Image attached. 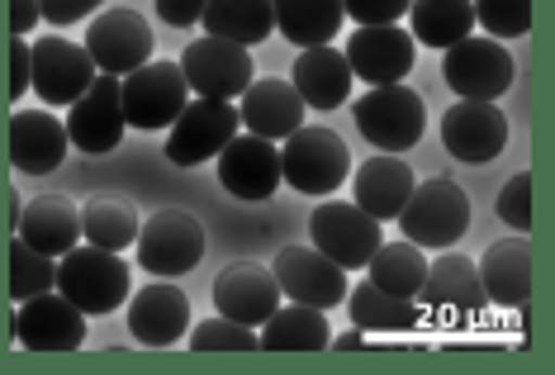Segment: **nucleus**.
Returning <instances> with one entry per match:
<instances>
[{"label": "nucleus", "mask_w": 555, "mask_h": 375, "mask_svg": "<svg viewBox=\"0 0 555 375\" xmlns=\"http://www.w3.org/2000/svg\"><path fill=\"white\" fill-rule=\"evenodd\" d=\"M347 67L351 77H361L365 86H395L413 72L418 43L409 39V29L399 24H361L347 43Z\"/></svg>", "instance_id": "f3484780"}, {"label": "nucleus", "mask_w": 555, "mask_h": 375, "mask_svg": "<svg viewBox=\"0 0 555 375\" xmlns=\"http://www.w3.org/2000/svg\"><path fill=\"white\" fill-rule=\"evenodd\" d=\"M10 328H15V342L29 352H77L86 342V314L62 290L20 299Z\"/></svg>", "instance_id": "f8f14e48"}, {"label": "nucleus", "mask_w": 555, "mask_h": 375, "mask_svg": "<svg viewBox=\"0 0 555 375\" xmlns=\"http://www.w3.org/2000/svg\"><path fill=\"white\" fill-rule=\"evenodd\" d=\"M413 185H418V177L409 171V161L395 157V153H380V157H371L357 167V177H351L357 199H351V205H361L371 219L385 223L403 209V199H409Z\"/></svg>", "instance_id": "393cba45"}, {"label": "nucleus", "mask_w": 555, "mask_h": 375, "mask_svg": "<svg viewBox=\"0 0 555 375\" xmlns=\"http://www.w3.org/2000/svg\"><path fill=\"white\" fill-rule=\"evenodd\" d=\"M57 290L81 309V314H115L133 295V276L119 261V253H105L95 243H77L57 257Z\"/></svg>", "instance_id": "f257e3e1"}, {"label": "nucleus", "mask_w": 555, "mask_h": 375, "mask_svg": "<svg viewBox=\"0 0 555 375\" xmlns=\"http://www.w3.org/2000/svg\"><path fill=\"white\" fill-rule=\"evenodd\" d=\"M67 157V124L43 109H15L10 115V167L20 177H48Z\"/></svg>", "instance_id": "412c9836"}, {"label": "nucleus", "mask_w": 555, "mask_h": 375, "mask_svg": "<svg viewBox=\"0 0 555 375\" xmlns=\"http://www.w3.org/2000/svg\"><path fill=\"white\" fill-rule=\"evenodd\" d=\"M413 0H343V10L357 24H399Z\"/></svg>", "instance_id": "58836bf2"}, {"label": "nucleus", "mask_w": 555, "mask_h": 375, "mask_svg": "<svg viewBox=\"0 0 555 375\" xmlns=\"http://www.w3.org/2000/svg\"><path fill=\"white\" fill-rule=\"evenodd\" d=\"M34 24H39V0H10V34L29 39Z\"/></svg>", "instance_id": "37998d69"}, {"label": "nucleus", "mask_w": 555, "mask_h": 375, "mask_svg": "<svg viewBox=\"0 0 555 375\" xmlns=\"http://www.w3.org/2000/svg\"><path fill=\"white\" fill-rule=\"evenodd\" d=\"M81 237L105 253H124L138 237V209L129 199H91L81 209Z\"/></svg>", "instance_id": "72a5a7b5"}, {"label": "nucleus", "mask_w": 555, "mask_h": 375, "mask_svg": "<svg viewBox=\"0 0 555 375\" xmlns=\"http://www.w3.org/2000/svg\"><path fill=\"white\" fill-rule=\"evenodd\" d=\"M181 77L195 95L209 100H237L257 81V67H251V48L229 43V39H195L181 53Z\"/></svg>", "instance_id": "9d476101"}, {"label": "nucleus", "mask_w": 555, "mask_h": 375, "mask_svg": "<svg viewBox=\"0 0 555 375\" xmlns=\"http://www.w3.org/2000/svg\"><path fill=\"white\" fill-rule=\"evenodd\" d=\"M399 229L418 247H456L465 229H470V195L451 177L418 181L399 209Z\"/></svg>", "instance_id": "7ed1b4c3"}, {"label": "nucleus", "mask_w": 555, "mask_h": 375, "mask_svg": "<svg viewBox=\"0 0 555 375\" xmlns=\"http://www.w3.org/2000/svg\"><path fill=\"white\" fill-rule=\"evenodd\" d=\"M441 77L461 100H499L513 86V53L499 39H475L465 34L461 43L441 48Z\"/></svg>", "instance_id": "1a4fd4ad"}, {"label": "nucleus", "mask_w": 555, "mask_h": 375, "mask_svg": "<svg viewBox=\"0 0 555 375\" xmlns=\"http://www.w3.org/2000/svg\"><path fill=\"white\" fill-rule=\"evenodd\" d=\"M371 285H380L385 295H399V299H418V285L427 276V257L418 243H380L371 253Z\"/></svg>", "instance_id": "2f4dec72"}, {"label": "nucleus", "mask_w": 555, "mask_h": 375, "mask_svg": "<svg viewBox=\"0 0 555 375\" xmlns=\"http://www.w3.org/2000/svg\"><path fill=\"white\" fill-rule=\"evenodd\" d=\"M20 237L43 257H62L81 243V209L67 195H39L20 215Z\"/></svg>", "instance_id": "bb28decb"}, {"label": "nucleus", "mask_w": 555, "mask_h": 375, "mask_svg": "<svg viewBox=\"0 0 555 375\" xmlns=\"http://www.w3.org/2000/svg\"><path fill=\"white\" fill-rule=\"evenodd\" d=\"M138 267L153 271V276H191L205 257V223L191 209H157L153 219L138 223Z\"/></svg>", "instance_id": "39448f33"}, {"label": "nucleus", "mask_w": 555, "mask_h": 375, "mask_svg": "<svg viewBox=\"0 0 555 375\" xmlns=\"http://www.w3.org/2000/svg\"><path fill=\"white\" fill-rule=\"evenodd\" d=\"M199 24H205L209 39L257 48L261 39H271L275 15H271V0H209Z\"/></svg>", "instance_id": "c756f323"}, {"label": "nucleus", "mask_w": 555, "mask_h": 375, "mask_svg": "<svg viewBox=\"0 0 555 375\" xmlns=\"http://www.w3.org/2000/svg\"><path fill=\"white\" fill-rule=\"evenodd\" d=\"M327 347H333V352H361V347H371V342H365V333H361V328H347V333L327 337Z\"/></svg>", "instance_id": "c03bdc74"}, {"label": "nucleus", "mask_w": 555, "mask_h": 375, "mask_svg": "<svg viewBox=\"0 0 555 375\" xmlns=\"http://www.w3.org/2000/svg\"><path fill=\"white\" fill-rule=\"evenodd\" d=\"M124 305H129V333L143 347H171L185 337V328H191V299H185V290L171 281L143 285V290L129 295Z\"/></svg>", "instance_id": "aec40b11"}, {"label": "nucleus", "mask_w": 555, "mask_h": 375, "mask_svg": "<svg viewBox=\"0 0 555 375\" xmlns=\"http://www.w3.org/2000/svg\"><path fill=\"white\" fill-rule=\"evenodd\" d=\"M441 147L470 167H485L508 147V119L494 100H456L441 115Z\"/></svg>", "instance_id": "ddd939ff"}, {"label": "nucleus", "mask_w": 555, "mask_h": 375, "mask_svg": "<svg viewBox=\"0 0 555 375\" xmlns=\"http://www.w3.org/2000/svg\"><path fill=\"white\" fill-rule=\"evenodd\" d=\"M95 5H105V0H39V20L57 24V29H67V24L95 15Z\"/></svg>", "instance_id": "ea45409f"}, {"label": "nucleus", "mask_w": 555, "mask_h": 375, "mask_svg": "<svg viewBox=\"0 0 555 375\" xmlns=\"http://www.w3.org/2000/svg\"><path fill=\"white\" fill-rule=\"evenodd\" d=\"M327 337H333V328H327L323 309H313V305H281L267 323H261L257 347H267V352H323Z\"/></svg>", "instance_id": "c85d7f7f"}, {"label": "nucleus", "mask_w": 555, "mask_h": 375, "mask_svg": "<svg viewBox=\"0 0 555 375\" xmlns=\"http://www.w3.org/2000/svg\"><path fill=\"white\" fill-rule=\"evenodd\" d=\"M43 290H57V257L34 253L15 233V243H10V299L20 305V299L43 295Z\"/></svg>", "instance_id": "f704fd0d"}, {"label": "nucleus", "mask_w": 555, "mask_h": 375, "mask_svg": "<svg viewBox=\"0 0 555 375\" xmlns=\"http://www.w3.org/2000/svg\"><path fill=\"white\" fill-rule=\"evenodd\" d=\"M351 119L365 133V143L380 147V153H409L413 143L423 139L427 129V105L413 86H371L357 105H351Z\"/></svg>", "instance_id": "20e7f679"}, {"label": "nucleus", "mask_w": 555, "mask_h": 375, "mask_svg": "<svg viewBox=\"0 0 555 375\" xmlns=\"http://www.w3.org/2000/svg\"><path fill=\"white\" fill-rule=\"evenodd\" d=\"M209 0H157V15L176 24V29H191V24H199V15H205Z\"/></svg>", "instance_id": "79ce46f5"}, {"label": "nucleus", "mask_w": 555, "mask_h": 375, "mask_svg": "<svg viewBox=\"0 0 555 375\" xmlns=\"http://www.w3.org/2000/svg\"><path fill=\"white\" fill-rule=\"evenodd\" d=\"M470 5L489 39H522L532 29V0H470Z\"/></svg>", "instance_id": "c9c22d12"}, {"label": "nucleus", "mask_w": 555, "mask_h": 375, "mask_svg": "<svg viewBox=\"0 0 555 375\" xmlns=\"http://www.w3.org/2000/svg\"><path fill=\"white\" fill-rule=\"evenodd\" d=\"M124 129H129V124H124L119 77H105V72H100V77L67 105V143L77 147V153L105 157L119 147Z\"/></svg>", "instance_id": "9b49d317"}, {"label": "nucleus", "mask_w": 555, "mask_h": 375, "mask_svg": "<svg viewBox=\"0 0 555 375\" xmlns=\"http://www.w3.org/2000/svg\"><path fill=\"white\" fill-rule=\"evenodd\" d=\"M418 305H437V309H461L475 314L485 305V285H479V267L465 253L441 247L437 261H427V276L418 285Z\"/></svg>", "instance_id": "a878e982"}, {"label": "nucleus", "mask_w": 555, "mask_h": 375, "mask_svg": "<svg viewBox=\"0 0 555 375\" xmlns=\"http://www.w3.org/2000/svg\"><path fill=\"white\" fill-rule=\"evenodd\" d=\"M289 86L299 91L305 109H337V105H347V95H351V67L333 43H319L295 57Z\"/></svg>", "instance_id": "b1692460"}, {"label": "nucleus", "mask_w": 555, "mask_h": 375, "mask_svg": "<svg viewBox=\"0 0 555 375\" xmlns=\"http://www.w3.org/2000/svg\"><path fill=\"white\" fill-rule=\"evenodd\" d=\"M281 285H275L271 267H257V261H237L219 281H214V305H219L223 319L247 323V328H261L275 309H281Z\"/></svg>", "instance_id": "6ab92c4d"}, {"label": "nucleus", "mask_w": 555, "mask_h": 375, "mask_svg": "<svg viewBox=\"0 0 555 375\" xmlns=\"http://www.w3.org/2000/svg\"><path fill=\"white\" fill-rule=\"evenodd\" d=\"M271 15H275V29H281L289 43L319 48V43L337 39L347 10H343V0H271Z\"/></svg>", "instance_id": "cd10ccee"}, {"label": "nucleus", "mask_w": 555, "mask_h": 375, "mask_svg": "<svg viewBox=\"0 0 555 375\" xmlns=\"http://www.w3.org/2000/svg\"><path fill=\"white\" fill-rule=\"evenodd\" d=\"M499 215L508 229L527 233L532 229V177L527 171H517V177H508V185L499 191Z\"/></svg>", "instance_id": "4c0bfd02"}, {"label": "nucleus", "mask_w": 555, "mask_h": 375, "mask_svg": "<svg viewBox=\"0 0 555 375\" xmlns=\"http://www.w3.org/2000/svg\"><path fill=\"white\" fill-rule=\"evenodd\" d=\"M29 95V39H10V100H20Z\"/></svg>", "instance_id": "a19ab883"}, {"label": "nucleus", "mask_w": 555, "mask_h": 375, "mask_svg": "<svg viewBox=\"0 0 555 375\" xmlns=\"http://www.w3.org/2000/svg\"><path fill=\"white\" fill-rule=\"evenodd\" d=\"M219 181L229 195L247 199V205H261V199H271L281 191V147L271 139L237 129L219 153Z\"/></svg>", "instance_id": "dca6fc26"}, {"label": "nucleus", "mask_w": 555, "mask_h": 375, "mask_svg": "<svg viewBox=\"0 0 555 375\" xmlns=\"http://www.w3.org/2000/svg\"><path fill=\"white\" fill-rule=\"evenodd\" d=\"M100 77L91 53L72 39H39L29 43V86L43 105H72L86 86Z\"/></svg>", "instance_id": "a211bd4d"}, {"label": "nucleus", "mask_w": 555, "mask_h": 375, "mask_svg": "<svg viewBox=\"0 0 555 375\" xmlns=\"http://www.w3.org/2000/svg\"><path fill=\"white\" fill-rule=\"evenodd\" d=\"M475 267H479L485 299H494L503 309L527 305V295H532V253H527V233L499 237L494 247H485V261H475Z\"/></svg>", "instance_id": "5701e85b"}, {"label": "nucleus", "mask_w": 555, "mask_h": 375, "mask_svg": "<svg viewBox=\"0 0 555 375\" xmlns=\"http://www.w3.org/2000/svg\"><path fill=\"white\" fill-rule=\"evenodd\" d=\"M153 29H147L143 15H133V10H105V15L91 20V29H86V53H91L95 72H105V77H124V72L143 67V62H153Z\"/></svg>", "instance_id": "2eb2a0df"}, {"label": "nucleus", "mask_w": 555, "mask_h": 375, "mask_svg": "<svg viewBox=\"0 0 555 375\" xmlns=\"http://www.w3.org/2000/svg\"><path fill=\"white\" fill-rule=\"evenodd\" d=\"M409 20H413V43L451 48L475 29V5L470 0H413Z\"/></svg>", "instance_id": "473e14b6"}, {"label": "nucleus", "mask_w": 555, "mask_h": 375, "mask_svg": "<svg viewBox=\"0 0 555 375\" xmlns=\"http://www.w3.org/2000/svg\"><path fill=\"white\" fill-rule=\"evenodd\" d=\"M347 309L361 333H409V328H418V319H423L418 299L385 295L380 285H371V281L347 285Z\"/></svg>", "instance_id": "7c9ffc66"}, {"label": "nucleus", "mask_w": 555, "mask_h": 375, "mask_svg": "<svg viewBox=\"0 0 555 375\" xmlns=\"http://www.w3.org/2000/svg\"><path fill=\"white\" fill-rule=\"evenodd\" d=\"M237 129H243V119H237L233 100L195 95V100H185V109L171 119L167 157L176 161V167H199V161L219 157L223 143H229Z\"/></svg>", "instance_id": "0eeeda50"}, {"label": "nucleus", "mask_w": 555, "mask_h": 375, "mask_svg": "<svg viewBox=\"0 0 555 375\" xmlns=\"http://www.w3.org/2000/svg\"><path fill=\"white\" fill-rule=\"evenodd\" d=\"M237 119H243V129L257 133V139L281 143L305 124V100H299V91L285 77L251 81L247 91L237 95Z\"/></svg>", "instance_id": "4be33fe9"}, {"label": "nucleus", "mask_w": 555, "mask_h": 375, "mask_svg": "<svg viewBox=\"0 0 555 375\" xmlns=\"http://www.w3.org/2000/svg\"><path fill=\"white\" fill-rule=\"evenodd\" d=\"M191 347L195 352H257V328L214 314L191 328Z\"/></svg>", "instance_id": "e433bc0d"}, {"label": "nucleus", "mask_w": 555, "mask_h": 375, "mask_svg": "<svg viewBox=\"0 0 555 375\" xmlns=\"http://www.w3.org/2000/svg\"><path fill=\"white\" fill-rule=\"evenodd\" d=\"M271 276L281 285L285 299L295 305H313V309H333L347 299V267L327 261L319 247H281L271 261Z\"/></svg>", "instance_id": "4468645a"}, {"label": "nucleus", "mask_w": 555, "mask_h": 375, "mask_svg": "<svg viewBox=\"0 0 555 375\" xmlns=\"http://www.w3.org/2000/svg\"><path fill=\"white\" fill-rule=\"evenodd\" d=\"M124 124L133 129H171V119L185 109L191 86L181 77V62H143L119 77Z\"/></svg>", "instance_id": "423d86ee"}, {"label": "nucleus", "mask_w": 555, "mask_h": 375, "mask_svg": "<svg viewBox=\"0 0 555 375\" xmlns=\"http://www.w3.org/2000/svg\"><path fill=\"white\" fill-rule=\"evenodd\" d=\"M309 237L337 267H365L375 247L385 243V229H380V219H371L351 199H323L309 215Z\"/></svg>", "instance_id": "6e6552de"}, {"label": "nucleus", "mask_w": 555, "mask_h": 375, "mask_svg": "<svg viewBox=\"0 0 555 375\" xmlns=\"http://www.w3.org/2000/svg\"><path fill=\"white\" fill-rule=\"evenodd\" d=\"M351 177V153L323 124H299L289 139H281V181L299 195H333Z\"/></svg>", "instance_id": "f03ea898"}]
</instances>
